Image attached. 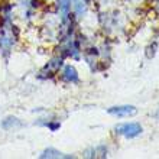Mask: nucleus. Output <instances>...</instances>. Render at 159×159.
Masks as SVG:
<instances>
[{
	"label": "nucleus",
	"mask_w": 159,
	"mask_h": 159,
	"mask_svg": "<svg viewBox=\"0 0 159 159\" xmlns=\"http://www.w3.org/2000/svg\"><path fill=\"white\" fill-rule=\"evenodd\" d=\"M142 126L140 123H134V121H130V123H121V125L116 126V133L121 134L127 139L136 138L142 133Z\"/></svg>",
	"instance_id": "f257e3e1"
},
{
	"label": "nucleus",
	"mask_w": 159,
	"mask_h": 159,
	"mask_svg": "<svg viewBox=\"0 0 159 159\" xmlns=\"http://www.w3.org/2000/svg\"><path fill=\"white\" fill-rule=\"evenodd\" d=\"M107 113L111 116H117V117H130L138 113V109L134 106H114L107 109Z\"/></svg>",
	"instance_id": "f03ea898"
},
{
	"label": "nucleus",
	"mask_w": 159,
	"mask_h": 159,
	"mask_svg": "<svg viewBox=\"0 0 159 159\" xmlns=\"http://www.w3.org/2000/svg\"><path fill=\"white\" fill-rule=\"evenodd\" d=\"M62 80L64 81H67V83H77L78 81V74H77L75 68L71 67V65H67V67L64 68L62 71Z\"/></svg>",
	"instance_id": "7ed1b4c3"
},
{
	"label": "nucleus",
	"mask_w": 159,
	"mask_h": 159,
	"mask_svg": "<svg viewBox=\"0 0 159 159\" xmlns=\"http://www.w3.org/2000/svg\"><path fill=\"white\" fill-rule=\"evenodd\" d=\"M39 158H74L72 155H64V153H61L59 151H57V149H54V148H48V149H45V151L42 152L41 155H39Z\"/></svg>",
	"instance_id": "20e7f679"
},
{
	"label": "nucleus",
	"mask_w": 159,
	"mask_h": 159,
	"mask_svg": "<svg viewBox=\"0 0 159 159\" xmlns=\"http://www.w3.org/2000/svg\"><path fill=\"white\" fill-rule=\"evenodd\" d=\"M85 158H106L107 156V148L106 146H97L96 149H90L85 152Z\"/></svg>",
	"instance_id": "39448f33"
},
{
	"label": "nucleus",
	"mask_w": 159,
	"mask_h": 159,
	"mask_svg": "<svg viewBox=\"0 0 159 159\" xmlns=\"http://www.w3.org/2000/svg\"><path fill=\"white\" fill-rule=\"evenodd\" d=\"M2 127H3L4 130H10V129H15V127H20L22 123L20 120L17 117H13V116H9V117H6L3 121H2Z\"/></svg>",
	"instance_id": "423d86ee"
},
{
	"label": "nucleus",
	"mask_w": 159,
	"mask_h": 159,
	"mask_svg": "<svg viewBox=\"0 0 159 159\" xmlns=\"http://www.w3.org/2000/svg\"><path fill=\"white\" fill-rule=\"evenodd\" d=\"M153 116H155V117H156V119H159V109H158V110H156V113H155V114H153Z\"/></svg>",
	"instance_id": "0eeeda50"
}]
</instances>
